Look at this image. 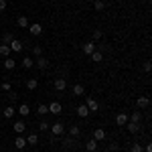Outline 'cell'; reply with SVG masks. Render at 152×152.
I'll return each mask as SVG.
<instances>
[{
    "mask_svg": "<svg viewBox=\"0 0 152 152\" xmlns=\"http://www.w3.org/2000/svg\"><path fill=\"white\" fill-rule=\"evenodd\" d=\"M37 85H39V81H37L35 77L26 79V89H28V91H35V89H37Z\"/></svg>",
    "mask_w": 152,
    "mask_h": 152,
    "instance_id": "d4e9b609",
    "label": "cell"
},
{
    "mask_svg": "<svg viewBox=\"0 0 152 152\" xmlns=\"http://www.w3.org/2000/svg\"><path fill=\"white\" fill-rule=\"evenodd\" d=\"M0 55H2V57H10V47L2 43V45H0Z\"/></svg>",
    "mask_w": 152,
    "mask_h": 152,
    "instance_id": "83f0119b",
    "label": "cell"
},
{
    "mask_svg": "<svg viewBox=\"0 0 152 152\" xmlns=\"http://www.w3.org/2000/svg\"><path fill=\"white\" fill-rule=\"evenodd\" d=\"M55 89H57V91H65V89H67L65 77H57V79H55Z\"/></svg>",
    "mask_w": 152,
    "mask_h": 152,
    "instance_id": "52a82bcc",
    "label": "cell"
},
{
    "mask_svg": "<svg viewBox=\"0 0 152 152\" xmlns=\"http://www.w3.org/2000/svg\"><path fill=\"white\" fill-rule=\"evenodd\" d=\"M49 128H51V124H49L47 120L43 118V120H41V124H39V130H41V132H47Z\"/></svg>",
    "mask_w": 152,
    "mask_h": 152,
    "instance_id": "f546056e",
    "label": "cell"
},
{
    "mask_svg": "<svg viewBox=\"0 0 152 152\" xmlns=\"http://www.w3.org/2000/svg\"><path fill=\"white\" fill-rule=\"evenodd\" d=\"M0 77H2V71H0Z\"/></svg>",
    "mask_w": 152,
    "mask_h": 152,
    "instance_id": "7bdbcfd3",
    "label": "cell"
},
{
    "mask_svg": "<svg viewBox=\"0 0 152 152\" xmlns=\"http://www.w3.org/2000/svg\"><path fill=\"white\" fill-rule=\"evenodd\" d=\"M85 105H87L89 114H95V112L99 110V104H97V99H94V97H87V102H85Z\"/></svg>",
    "mask_w": 152,
    "mask_h": 152,
    "instance_id": "277c9868",
    "label": "cell"
},
{
    "mask_svg": "<svg viewBox=\"0 0 152 152\" xmlns=\"http://www.w3.org/2000/svg\"><path fill=\"white\" fill-rule=\"evenodd\" d=\"M14 146H16V148H18V150H23L24 146H26V138H24L23 134H18V136H16V138H14Z\"/></svg>",
    "mask_w": 152,
    "mask_h": 152,
    "instance_id": "30bf717a",
    "label": "cell"
},
{
    "mask_svg": "<svg viewBox=\"0 0 152 152\" xmlns=\"http://www.w3.org/2000/svg\"><path fill=\"white\" fill-rule=\"evenodd\" d=\"M33 55H35V57H41V55H43V47H41V45H33Z\"/></svg>",
    "mask_w": 152,
    "mask_h": 152,
    "instance_id": "d6a6232c",
    "label": "cell"
},
{
    "mask_svg": "<svg viewBox=\"0 0 152 152\" xmlns=\"http://www.w3.org/2000/svg\"><path fill=\"white\" fill-rule=\"evenodd\" d=\"M73 144H77V142H75V138H63V146H65V148H71V146H73Z\"/></svg>",
    "mask_w": 152,
    "mask_h": 152,
    "instance_id": "4dcf8cb0",
    "label": "cell"
},
{
    "mask_svg": "<svg viewBox=\"0 0 152 152\" xmlns=\"http://www.w3.org/2000/svg\"><path fill=\"white\" fill-rule=\"evenodd\" d=\"M71 91H73L75 95H83V91H85V89H83V85H81V83H75Z\"/></svg>",
    "mask_w": 152,
    "mask_h": 152,
    "instance_id": "f1b7e54d",
    "label": "cell"
},
{
    "mask_svg": "<svg viewBox=\"0 0 152 152\" xmlns=\"http://www.w3.org/2000/svg\"><path fill=\"white\" fill-rule=\"evenodd\" d=\"M14 114H16V107H14V105H6V107H4V110H2V116L4 118H14Z\"/></svg>",
    "mask_w": 152,
    "mask_h": 152,
    "instance_id": "7c38bea8",
    "label": "cell"
},
{
    "mask_svg": "<svg viewBox=\"0 0 152 152\" xmlns=\"http://www.w3.org/2000/svg\"><path fill=\"white\" fill-rule=\"evenodd\" d=\"M28 33L33 37H39V35H43V24H39V23H33V24H28Z\"/></svg>",
    "mask_w": 152,
    "mask_h": 152,
    "instance_id": "7a4b0ae2",
    "label": "cell"
},
{
    "mask_svg": "<svg viewBox=\"0 0 152 152\" xmlns=\"http://www.w3.org/2000/svg\"><path fill=\"white\" fill-rule=\"evenodd\" d=\"M63 112V105L59 104V102H51L49 104V114H53V116H59Z\"/></svg>",
    "mask_w": 152,
    "mask_h": 152,
    "instance_id": "3957f363",
    "label": "cell"
},
{
    "mask_svg": "<svg viewBox=\"0 0 152 152\" xmlns=\"http://www.w3.org/2000/svg\"><path fill=\"white\" fill-rule=\"evenodd\" d=\"M2 91H10V83H8V81L2 83Z\"/></svg>",
    "mask_w": 152,
    "mask_h": 152,
    "instance_id": "8d00e7d4",
    "label": "cell"
},
{
    "mask_svg": "<svg viewBox=\"0 0 152 152\" xmlns=\"http://www.w3.org/2000/svg\"><path fill=\"white\" fill-rule=\"evenodd\" d=\"M91 61H94V63H102V61H104V53H102V51H94V53H91Z\"/></svg>",
    "mask_w": 152,
    "mask_h": 152,
    "instance_id": "484cf974",
    "label": "cell"
},
{
    "mask_svg": "<svg viewBox=\"0 0 152 152\" xmlns=\"http://www.w3.org/2000/svg\"><path fill=\"white\" fill-rule=\"evenodd\" d=\"M130 152H144V148L140 146V142H134L132 148H130Z\"/></svg>",
    "mask_w": 152,
    "mask_h": 152,
    "instance_id": "e575fe53",
    "label": "cell"
},
{
    "mask_svg": "<svg viewBox=\"0 0 152 152\" xmlns=\"http://www.w3.org/2000/svg\"><path fill=\"white\" fill-rule=\"evenodd\" d=\"M16 24H18V26H20V28H28V18H26V16H18V18H16Z\"/></svg>",
    "mask_w": 152,
    "mask_h": 152,
    "instance_id": "4316f807",
    "label": "cell"
},
{
    "mask_svg": "<svg viewBox=\"0 0 152 152\" xmlns=\"http://www.w3.org/2000/svg\"><path fill=\"white\" fill-rule=\"evenodd\" d=\"M16 112H18L23 118H26L28 114H31V105H28V104H20L18 107H16Z\"/></svg>",
    "mask_w": 152,
    "mask_h": 152,
    "instance_id": "8fae6325",
    "label": "cell"
},
{
    "mask_svg": "<svg viewBox=\"0 0 152 152\" xmlns=\"http://www.w3.org/2000/svg\"><path fill=\"white\" fill-rule=\"evenodd\" d=\"M8 97H10V104H12V102H16V94H8Z\"/></svg>",
    "mask_w": 152,
    "mask_h": 152,
    "instance_id": "60d3db41",
    "label": "cell"
},
{
    "mask_svg": "<svg viewBox=\"0 0 152 152\" xmlns=\"http://www.w3.org/2000/svg\"><path fill=\"white\" fill-rule=\"evenodd\" d=\"M20 65H23L24 69H31V67H35V59L26 55V57H23V59H20Z\"/></svg>",
    "mask_w": 152,
    "mask_h": 152,
    "instance_id": "ba28073f",
    "label": "cell"
},
{
    "mask_svg": "<svg viewBox=\"0 0 152 152\" xmlns=\"http://www.w3.org/2000/svg\"><path fill=\"white\" fill-rule=\"evenodd\" d=\"M16 67V61L12 57H4V69H14Z\"/></svg>",
    "mask_w": 152,
    "mask_h": 152,
    "instance_id": "603a6c76",
    "label": "cell"
},
{
    "mask_svg": "<svg viewBox=\"0 0 152 152\" xmlns=\"http://www.w3.org/2000/svg\"><path fill=\"white\" fill-rule=\"evenodd\" d=\"M130 122H136V124H140L142 122V114H140V110H136V112H132V116H128Z\"/></svg>",
    "mask_w": 152,
    "mask_h": 152,
    "instance_id": "7402d4cb",
    "label": "cell"
},
{
    "mask_svg": "<svg viewBox=\"0 0 152 152\" xmlns=\"http://www.w3.org/2000/svg\"><path fill=\"white\" fill-rule=\"evenodd\" d=\"M95 47H97V45H95L94 41H89V43H85V45H83V53H85V55H91V53L95 51Z\"/></svg>",
    "mask_w": 152,
    "mask_h": 152,
    "instance_id": "d6986e66",
    "label": "cell"
},
{
    "mask_svg": "<svg viewBox=\"0 0 152 152\" xmlns=\"http://www.w3.org/2000/svg\"><path fill=\"white\" fill-rule=\"evenodd\" d=\"M152 69V65H150V61H146V63H144V71H146V73H148V71Z\"/></svg>",
    "mask_w": 152,
    "mask_h": 152,
    "instance_id": "ab89813d",
    "label": "cell"
},
{
    "mask_svg": "<svg viewBox=\"0 0 152 152\" xmlns=\"http://www.w3.org/2000/svg\"><path fill=\"white\" fill-rule=\"evenodd\" d=\"M94 8H95V10H104V8H105V2H104V0H95V2H94Z\"/></svg>",
    "mask_w": 152,
    "mask_h": 152,
    "instance_id": "836d02e7",
    "label": "cell"
},
{
    "mask_svg": "<svg viewBox=\"0 0 152 152\" xmlns=\"http://www.w3.org/2000/svg\"><path fill=\"white\" fill-rule=\"evenodd\" d=\"M12 39H14V35H12V33H4V35H2V43H4V45H8Z\"/></svg>",
    "mask_w": 152,
    "mask_h": 152,
    "instance_id": "1f68e13d",
    "label": "cell"
},
{
    "mask_svg": "<svg viewBox=\"0 0 152 152\" xmlns=\"http://www.w3.org/2000/svg\"><path fill=\"white\" fill-rule=\"evenodd\" d=\"M49 132H51V136H55V138H61L63 134H65V126L61 124V122H55V124H51V128H49Z\"/></svg>",
    "mask_w": 152,
    "mask_h": 152,
    "instance_id": "6da1fadb",
    "label": "cell"
},
{
    "mask_svg": "<svg viewBox=\"0 0 152 152\" xmlns=\"http://www.w3.org/2000/svg\"><path fill=\"white\" fill-rule=\"evenodd\" d=\"M94 39H95V41H99V39H102V31H94Z\"/></svg>",
    "mask_w": 152,
    "mask_h": 152,
    "instance_id": "f35d334b",
    "label": "cell"
},
{
    "mask_svg": "<svg viewBox=\"0 0 152 152\" xmlns=\"http://www.w3.org/2000/svg\"><path fill=\"white\" fill-rule=\"evenodd\" d=\"M37 114H39L41 118H45V116L49 114V105H47V104H39V107H37Z\"/></svg>",
    "mask_w": 152,
    "mask_h": 152,
    "instance_id": "ffe728a7",
    "label": "cell"
},
{
    "mask_svg": "<svg viewBox=\"0 0 152 152\" xmlns=\"http://www.w3.org/2000/svg\"><path fill=\"white\" fill-rule=\"evenodd\" d=\"M144 152H152V144H146V148H144Z\"/></svg>",
    "mask_w": 152,
    "mask_h": 152,
    "instance_id": "b9f144b4",
    "label": "cell"
},
{
    "mask_svg": "<svg viewBox=\"0 0 152 152\" xmlns=\"http://www.w3.org/2000/svg\"><path fill=\"white\" fill-rule=\"evenodd\" d=\"M126 130H128L130 134H138V132H140V124H136V122H130V120H128V124H126Z\"/></svg>",
    "mask_w": 152,
    "mask_h": 152,
    "instance_id": "5bb4252c",
    "label": "cell"
},
{
    "mask_svg": "<svg viewBox=\"0 0 152 152\" xmlns=\"http://www.w3.org/2000/svg\"><path fill=\"white\" fill-rule=\"evenodd\" d=\"M116 124L118 126H126V124H128V114H126V112H120L116 116Z\"/></svg>",
    "mask_w": 152,
    "mask_h": 152,
    "instance_id": "9c48e42d",
    "label": "cell"
},
{
    "mask_svg": "<svg viewBox=\"0 0 152 152\" xmlns=\"http://www.w3.org/2000/svg\"><path fill=\"white\" fill-rule=\"evenodd\" d=\"M79 134H81V130H79V126H77V124L69 126V136H71V138H77Z\"/></svg>",
    "mask_w": 152,
    "mask_h": 152,
    "instance_id": "cb8c5ba5",
    "label": "cell"
},
{
    "mask_svg": "<svg viewBox=\"0 0 152 152\" xmlns=\"http://www.w3.org/2000/svg\"><path fill=\"white\" fill-rule=\"evenodd\" d=\"M26 144L28 146H37L39 144V134H28L26 136Z\"/></svg>",
    "mask_w": 152,
    "mask_h": 152,
    "instance_id": "44dd1931",
    "label": "cell"
},
{
    "mask_svg": "<svg viewBox=\"0 0 152 152\" xmlns=\"http://www.w3.org/2000/svg\"><path fill=\"white\" fill-rule=\"evenodd\" d=\"M23 41H18V39H12L10 43H8V47H10V51H14V53H20L23 51Z\"/></svg>",
    "mask_w": 152,
    "mask_h": 152,
    "instance_id": "5b68a950",
    "label": "cell"
},
{
    "mask_svg": "<svg viewBox=\"0 0 152 152\" xmlns=\"http://www.w3.org/2000/svg\"><path fill=\"white\" fill-rule=\"evenodd\" d=\"M47 65H49V61L43 57V55L35 59V67H39V69H47Z\"/></svg>",
    "mask_w": 152,
    "mask_h": 152,
    "instance_id": "2e32d148",
    "label": "cell"
},
{
    "mask_svg": "<svg viewBox=\"0 0 152 152\" xmlns=\"http://www.w3.org/2000/svg\"><path fill=\"white\" fill-rule=\"evenodd\" d=\"M136 104H138L140 110H146V107L150 105V97H148V95H140V97L136 99Z\"/></svg>",
    "mask_w": 152,
    "mask_h": 152,
    "instance_id": "8992f818",
    "label": "cell"
},
{
    "mask_svg": "<svg viewBox=\"0 0 152 152\" xmlns=\"http://www.w3.org/2000/svg\"><path fill=\"white\" fill-rule=\"evenodd\" d=\"M6 6H8V2H6V0H0V12L6 10Z\"/></svg>",
    "mask_w": 152,
    "mask_h": 152,
    "instance_id": "d590c367",
    "label": "cell"
},
{
    "mask_svg": "<svg viewBox=\"0 0 152 152\" xmlns=\"http://www.w3.org/2000/svg\"><path fill=\"white\" fill-rule=\"evenodd\" d=\"M85 150H87V152H95V150H97V140L89 138V140L85 142Z\"/></svg>",
    "mask_w": 152,
    "mask_h": 152,
    "instance_id": "ac0fdd59",
    "label": "cell"
},
{
    "mask_svg": "<svg viewBox=\"0 0 152 152\" xmlns=\"http://www.w3.org/2000/svg\"><path fill=\"white\" fill-rule=\"evenodd\" d=\"M75 112H77V116H79V118H87V116H89V110H87V105H85V104L77 105Z\"/></svg>",
    "mask_w": 152,
    "mask_h": 152,
    "instance_id": "4fadbf2b",
    "label": "cell"
},
{
    "mask_svg": "<svg viewBox=\"0 0 152 152\" xmlns=\"http://www.w3.org/2000/svg\"><path fill=\"white\" fill-rule=\"evenodd\" d=\"M94 140H97V142L105 140V130L104 128H95L94 130Z\"/></svg>",
    "mask_w": 152,
    "mask_h": 152,
    "instance_id": "9a60e30c",
    "label": "cell"
},
{
    "mask_svg": "<svg viewBox=\"0 0 152 152\" xmlns=\"http://www.w3.org/2000/svg\"><path fill=\"white\" fill-rule=\"evenodd\" d=\"M118 148H120V146H118L116 142H112V144H107V150H118Z\"/></svg>",
    "mask_w": 152,
    "mask_h": 152,
    "instance_id": "74e56055",
    "label": "cell"
},
{
    "mask_svg": "<svg viewBox=\"0 0 152 152\" xmlns=\"http://www.w3.org/2000/svg\"><path fill=\"white\" fill-rule=\"evenodd\" d=\"M24 130H26V124H24V120H18V122H14V132H16V134H24Z\"/></svg>",
    "mask_w": 152,
    "mask_h": 152,
    "instance_id": "e0dca14e",
    "label": "cell"
}]
</instances>
